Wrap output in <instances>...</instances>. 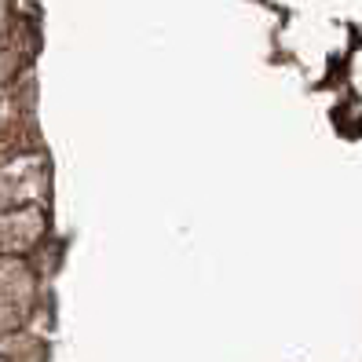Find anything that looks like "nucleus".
Here are the masks:
<instances>
[]
</instances>
